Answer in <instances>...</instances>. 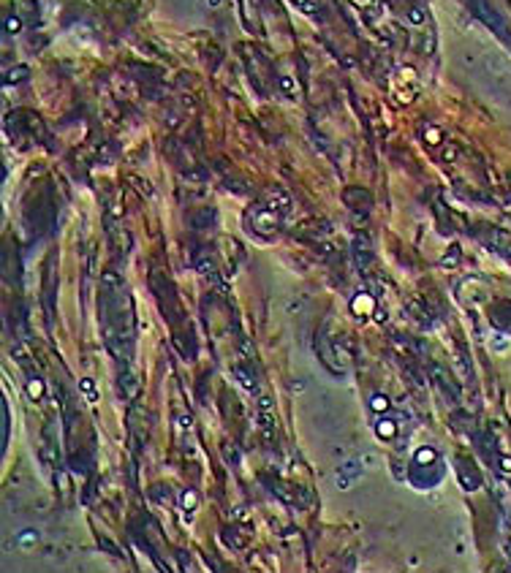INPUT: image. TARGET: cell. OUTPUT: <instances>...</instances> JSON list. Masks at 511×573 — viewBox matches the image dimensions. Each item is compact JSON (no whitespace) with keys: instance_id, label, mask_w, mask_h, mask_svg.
Masks as SVG:
<instances>
[{"instance_id":"30bf717a","label":"cell","mask_w":511,"mask_h":573,"mask_svg":"<svg viewBox=\"0 0 511 573\" xmlns=\"http://www.w3.org/2000/svg\"><path fill=\"white\" fill-rule=\"evenodd\" d=\"M123 386H125V394H128V397H131V394H133V391H136V380H133V378H131V375H123Z\"/></svg>"},{"instance_id":"7a4b0ae2","label":"cell","mask_w":511,"mask_h":573,"mask_svg":"<svg viewBox=\"0 0 511 573\" xmlns=\"http://www.w3.org/2000/svg\"><path fill=\"white\" fill-rule=\"evenodd\" d=\"M375 429H378V435L383 437V440H389V437L397 435V424L389 421V419H381L378 424H375Z\"/></svg>"},{"instance_id":"3957f363","label":"cell","mask_w":511,"mask_h":573,"mask_svg":"<svg viewBox=\"0 0 511 573\" xmlns=\"http://www.w3.org/2000/svg\"><path fill=\"white\" fill-rule=\"evenodd\" d=\"M237 378H239V383L250 391V394H258V386H256V380H253V375H250V370L239 367V370H237Z\"/></svg>"},{"instance_id":"5b68a950","label":"cell","mask_w":511,"mask_h":573,"mask_svg":"<svg viewBox=\"0 0 511 573\" xmlns=\"http://www.w3.org/2000/svg\"><path fill=\"white\" fill-rule=\"evenodd\" d=\"M413 459H416V465H432L438 457H435V451H432V449H419V451L413 454Z\"/></svg>"},{"instance_id":"8992f818","label":"cell","mask_w":511,"mask_h":573,"mask_svg":"<svg viewBox=\"0 0 511 573\" xmlns=\"http://www.w3.org/2000/svg\"><path fill=\"white\" fill-rule=\"evenodd\" d=\"M196 503H199V494H196L193 489H188V492L183 494V500H179V505H183L185 511H193V508H196Z\"/></svg>"},{"instance_id":"52a82bcc","label":"cell","mask_w":511,"mask_h":573,"mask_svg":"<svg viewBox=\"0 0 511 573\" xmlns=\"http://www.w3.org/2000/svg\"><path fill=\"white\" fill-rule=\"evenodd\" d=\"M27 394H30V399H41V394H44V380H30V386H27Z\"/></svg>"},{"instance_id":"ba28073f","label":"cell","mask_w":511,"mask_h":573,"mask_svg":"<svg viewBox=\"0 0 511 573\" xmlns=\"http://www.w3.org/2000/svg\"><path fill=\"white\" fill-rule=\"evenodd\" d=\"M370 407H373L375 413H386V407H389V399L378 394V397H373V399H370Z\"/></svg>"},{"instance_id":"6da1fadb","label":"cell","mask_w":511,"mask_h":573,"mask_svg":"<svg viewBox=\"0 0 511 573\" xmlns=\"http://www.w3.org/2000/svg\"><path fill=\"white\" fill-rule=\"evenodd\" d=\"M373 304H375V302H373V296H367V294H359L356 299H353V304H351V307H353V312H356V315H367V312L373 310Z\"/></svg>"},{"instance_id":"8fae6325","label":"cell","mask_w":511,"mask_h":573,"mask_svg":"<svg viewBox=\"0 0 511 573\" xmlns=\"http://www.w3.org/2000/svg\"><path fill=\"white\" fill-rule=\"evenodd\" d=\"M411 19H413V25H422V11H411Z\"/></svg>"},{"instance_id":"277c9868","label":"cell","mask_w":511,"mask_h":573,"mask_svg":"<svg viewBox=\"0 0 511 573\" xmlns=\"http://www.w3.org/2000/svg\"><path fill=\"white\" fill-rule=\"evenodd\" d=\"M79 386H82L84 399H87V402H98V389H96V383H93L90 378H84V380L79 383Z\"/></svg>"},{"instance_id":"9c48e42d","label":"cell","mask_w":511,"mask_h":573,"mask_svg":"<svg viewBox=\"0 0 511 573\" xmlns=\"http://www.w3.org/2000/svg\"><path fill=\"white\" fill-rule=\"evenodd\" d=\"M36 538H38V535H36L33 530H30V532H22V535H19V544L27 549V546H33V544H36Z\"/></svg>"}]
</instances>
